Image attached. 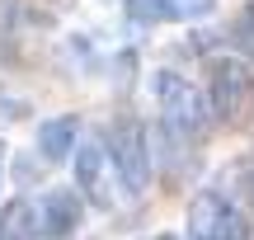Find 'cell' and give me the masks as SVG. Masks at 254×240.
Here are the masks:
<instances>
[{
  "label": "cell",
  "instance_id": "10",
  "mask_svg": "<svg viewBox=\"0 0 254 240\" xmlns=\"http://www.w3.org/2000/svg\"><path fill=\"white\" fill-rule=\"evenodd\" d=\"M245 43H250V52H254V5H250V14H245Z\"/></svg>",
  "mask_w": 254,
  "mask_h": 240
},
{
  "label": "cell",
  "instance_id": "3",
  "mask_svg": "<svg viewBox=\"0 0 254 240\" xmlns=\"http://www.w3.org/2000/svg\"><path fill=\"white\" fill-rule=\"evenodd\" d=\"M155 99H160V113H165V122L174 132H184V137L202 132V99H198V90L189 80H179L170 71L155 75Z\"/></svg>",
  "mask_w": 254,
  "mask_h": 240
},
{
  "label": "cell",
  "instance_id": "7",
  "mask_svg": "<svg viewBox=\"0 0 254 240\" xmlns=\"http://www.w3.org/2000/svg\"><path fill=\"white\" fill-rule=\"evenodd\" d=\"M75 132H80V122L66 113V118H52L43 127V137H38V151H43L47 160H66L71 156V141H75Z\"/></svg>",
  "mask_w": 254,
  "mask_h": 240
},
{
  "label": "cell",
  "instance_id": "1",
  "mask_svg": "<svg viewBox=\"0 0 254 240\" xmlns=\"http://www.w3.org/2000/svg\"><path fill=\"white\" fill-rule=\"evenodd\" d=\"M109 156L118 165V179L132 193H146L151 184V156H146V132L136 118H118L109 127Z\"/></svg>",
  "mask_w": 254,
  "mask_h": 240
},
{
  "label": "cell",
  "instance_id": "9",
  "mask_svg": "<svg viewBox=\"0 0 254 240\" xmlns=\"http://www.w3.org/2000/svg\"><path fill=\"white\" fill-rule=\"evenodd\" d=\"M155 5H160V14H170V19H198V14H212L217 0H155Z\"/></svg>",
  "mask_w": 254,
  "mask_h": 240
},
{
  "label": "cell",
  "instance_id": "4",
  "mask_svg": "<svg viewBox=\"0 0 254 240\" xmlns=\"http://www.w3.org/2000/svg\"><path fill=\"white\" fill-rule=\"evenodd\" d=\"M189 226H193V236H198V240H250L240 212H231L217 193H198V198H193Z\"/></svg>",
  "mask_w": 254,
  "mask_h": 240
},
{
  "label": "cell",
  "instance_id": "8",
  "mask_svg": "<svg viewBox=\"0 0 254 240\" xmlns=\"http://www.w3.org/2000/svg\"><path fill=\"white\" fill-rule=\"evenodd\" d=\"M33 236H38V222L28 203H9L0 212V240H33Z\"/></svg>",
  "mask_w": 254,
  "mask_h": 240
},
{
  "label": "cell",
  "instance_id": "2",
  "mask_svg": "<svg viewBox=\"0 0 254 240\" xmlns=\"http://www.w3.org/2000/svg\"><path fill=\"white\" fill-rule=\"evenodd\" d=\"M212 109H217L221 122H240L250 113V99H254V75L245 71L240 61H217L212 66V90H207Z\"/></svg>",
  "mask_w": 254,
  "mask_h": 240
},
{
  "label": "cell",
  "instance_id": "12",
  "mask_svg": "<svg viewBox=\"0 0 254 240\" xmlns=\"http://www.w3.org/2000/svg\"><path fill=\"white\" fill-rule=\"evenodd\" d=\"M0 170H5V146H0Z\"/></svg>",
  "mask_w": 254,
  "mask_h": 240
},
{
  "label": "cell",
  "instance_id": "5",
  "mask_svg": "<svg viewBox=\"0 0 254 240\" xmlns=\"http://www.w3.org/2000/svg\"><path fill=\"white\" fill-rule=\"evenodd\" d=\"M75 170H80V188H85V198H90L99 212H109V207H113V193L104 188V146L85 141L80 156H75Z\"/></svg>",
  "mask_w": 254,
  "mask_h": 240
},
{
  "label": "cell",
  "instance_id": "11",
  "mask_svg": "<svg viewBox=\"0 0 254 240\" xmlns=\"http://www.w3.org/2000/svg\"><path fill=\"white\" fill-rule=\"evenodd\" d=\"M151 240H179V236H151Z\"/></svg>",
  "mask_w": 254,
  "mask_h": 240
},
{
  "label": "cell",
  "instance_id": "6",
  "mask_svg": "<svg viewBox=\"0 0 254 240\" xmlns=\"http://www.w3.org/2000/svg\"><path fill=\"white\" fill-rule=\"evenodd\" d=\"M75 222H80V203H75L71 193H47L43 198V222H38V236H47V240H62V236H71L75 231Z\"/></svg>",
  "mask_w": 254,
  "mask_h": 240
}]
</instances>
